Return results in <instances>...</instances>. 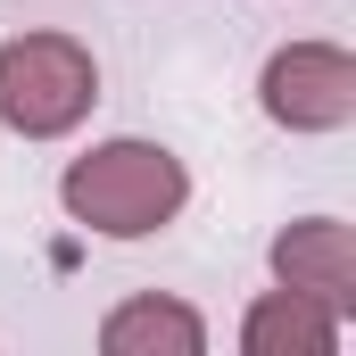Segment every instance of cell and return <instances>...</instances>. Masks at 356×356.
Instances as JSON below:
<instances>
[{"label":"cell","mask_w":356,"mask_h":356,"mask_svg":"<svg viewBox=\"0 0 356 356\" xmlns=\"http://www.w3.org/2000/svg\"><path fill=\"white\" fill-rule=\"evenodd\" d=\"M58 199L99 241H149V232H166L182 216L191 175H182L175 149H158V141H99V149H83L58 175Z\"/></svg>","instance_id":"6da1fadb"},{"label":"cell","mask_w":356,"mask_h":356,"mask_svg":"<svg viewBox=\"0 0 356 356\" xmlns=\"http://www.w3.org/2000/svg\"><path fill=\"white\" fill-rule=\"evenodd\" d=\"M99 99V67L75 33H17L0 42V124L25 141L75 133Z\"/></svg>","instance_id":"7a4b0ae2"},{"label":"cell","mask_w":356,"mask_h":356,"mask_svg":"<svg viewBox=\"0 0 356 356\" xmlns=\"http://www.w3.org/2000/svg\"><path fill=\"white\" fill-rule=\"evenodd\" d=\"M257 99L290 133H340L356 116V58L340 42H282L257 75Z\"/></svg>","instance_id":"3957f363"},{"label":"cell","mask_w":356,"mask_h":356,"mask_svg":"<svg viewBox=\"0 0 356 356\" xmlns=\"http://www.w3.org/2000/svg\"><path fill=\"white\" fill-rule=\"evenodd\" d=\"M273 282L298 290V298H315V307H332L348 323L356 315V232L340 216H298L273 241Z\"/></svg>","instance_id":"277c9868"},{"label":"cell","mask_w":356,"mask_h":356,"mask_svg":"<svg viewBox=\"0 0 356 356\" xmlns=\"http://www.w3.org/2000/svg\"><path fill=\"white\" fill-rule=\"evenodd\" d=\"M241 348H249V356H332V348H340V315L273 282L266 298L241 315Z\"/></svg>","instance_id":"5b68a950"},{"label":"cell","mask_w":356,"mask_h":356,"mask_svg":"<svg viewBox=\"0 0 356 356\" xmlns=\"http://www.w3.org/2000/svg\"><path fill=\"white\" fill-rule=\"evenodd\" d=\"M99 348L108 356H199L207 348V323H199V307H182V298H124L108 323H99Z\"/></svg>","instance_id":"8992f818"}]
</instances>
